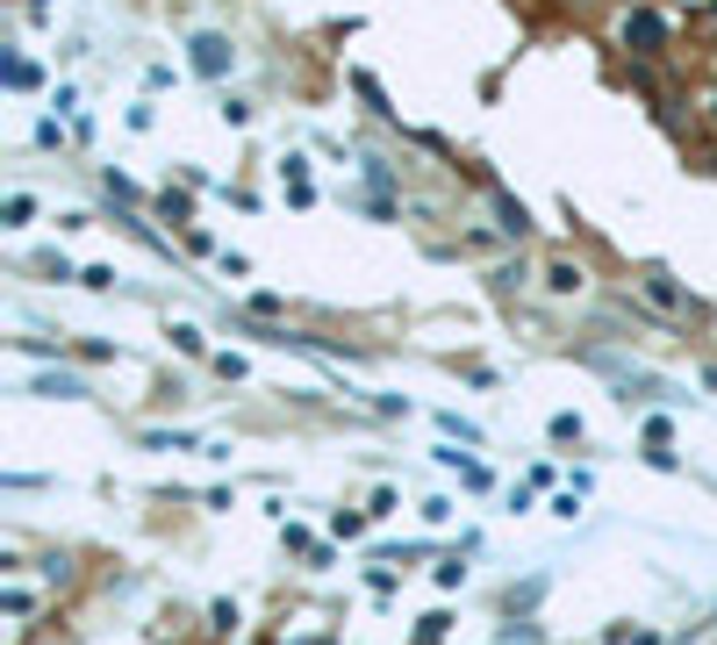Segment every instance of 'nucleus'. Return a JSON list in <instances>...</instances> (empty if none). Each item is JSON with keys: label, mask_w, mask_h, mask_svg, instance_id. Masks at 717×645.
<instances>
[{"label": "nucleus", "mask_w": 717, "mask_h": 645, "mask_svg": "<svg viewBox=\"0 0 717 645\" xmlns=\"http://www.w3.org/2000/svg\"><path fill=\"white\" fill-rule=\"evenodd\" d=\"M231 65H237L231 37H194V72H202V80H223Z\"/></svg>", "instance_id": "1"}, {"label": "nucleus", "mask_w": 717, "mask_h": 645, "mask_svg": "<svg viewBox=\"0 0 717 645\" xmlns=\"http://www.w3.org/2000/svg\"><path fill=\"white\" fill-rule=\"evenodd\" d=\"M660 37H667V29H660V14H646V8H632V14H624V43H632V51H660Z\"/></svg>", "instance_id": "2"}, {"label": "nucleus", "mask_w": 717, "mask_h": 645, "mask_svg": "<svg viewBox=\"0 0 717 645\" xmlns=\"http://www.w3.org/2000/svg\"><path fill=\"white\" fill-rule=\"evenodd\" d=\"M545 287H553V295H582V266H567V258L545 266Z\"/></svg>", "instance_id": "3"}, {"label": "nucleus", "mask_w": 717, "mask_h": 645, "mask_svg": "<svg viewBox=\"0 0 717 645\" xmlns=\"http://www.w3.org/2000/svg\"><path fill=\"white\" fill-rule=\"evenodd\" d=\"M646 295H653V301H660V309H682V287H675V280H667V273H646Z\"/></svg>", "instance_id": "4"}, {"label": "nucleus", "mask_w": 717, "mask_h": 645, "mask_svg": "<svg viewBox=\"0 0 717 645\" xmlns=\"http://www.w3.org/2000/svg\"><path fill=\"white\" fill-rule=\"evenodd\" d=\"M8 86H22V94H29V86H37V65H29V58H8Z\"/></svg>", "instance_id": "5"}, {"label": "nucleus", "mask_w": 717, "mask_h": 645, "mask_svg": "<svg viewBox=\"0 0 717 645\" xmlns=\"http://www.w3.org/2000/svg\"><path fill=\"white\" fill-rule=\"evenodd\" d=\"M301 645H330V638H301Z\"/></svg>", "instance_id": "6"}]
</instances>
